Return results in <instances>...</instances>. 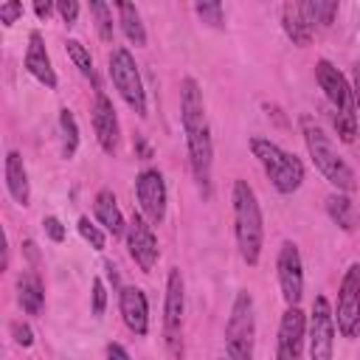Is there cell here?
<instances>
[{
    "instance_id": "cb8c5ba5",
    "label": "cell",
    "mask_w": 360,
    "mask_h": 360,
    "mask_svg": "<svg viewBox=\"0 0 360 360\" xmlns=\"http://www.w3.org/2000/svg\"><path fill=\"white\" fill-rule=\"evenodd\" d=\"M301 8H304L307 22L315 28V25H332L340 6H338V0H307V3H301Z\"/></svg>"
},
{
    "instance_id": "d6986e66",
    "label": "cell",
    "mask_w": 360,
    "mask_h": 360,
    "mask_svg": "<svg viewBox=\"0 0 360 360\" xmlns=\"http://www.w3.org/2000/svg\"><path fill=\"white\" fill-rule=\"evenodd\" d=\"M93 211H96V219L107 228V233L121 236V233L127 231L124 214H121V208H118V202H115V194H112L110 188H101V191L96 194V200H93Z\"/></svg>"
},
{
    "instance_id": "484cf974",
    "label": "cell",
    "mask_w": 360,
    "mask_h": 360,
    "mask_svg": "<svg viewBox=\"0 0 360 360\" xmlns=\"http://www.w3.org/2000/svg\"><path fill=\"white\" fill-rule=\"evenodd\" d=\"M65 45H68V56H70V62L79 68V73H82V76H87V79L96 84V93H98V82H96V70H93L90 51H87V48H84L79 39H68Z\"/></svg>"
},
{
    "instance_id": "4dcf8cb0",
    "label": "cell",
    "mask_w": 360,
    "mask_h": 360,
    "mask_svg": "<svg viewBox=\"0 0 360 360\" xmlns=\"http://www.w3.org/2000/svg\"><path fill=\"white\" fill-rule=\"evenodd\" d=\"M104 309H107V290H104L101 278H93V315L98 318V315H104Z\"/></svg>"
},
{
    "instance_id": "1f68e13d",
    "label": "cell",
    "mask_w": 360,
    "mask_h": 360,
    "mask_svg": "<svg viewBox=\"0 0 360 360\" xmlns=\"http://www.w3.org/2000/svg\"><path fill=\"white\" fill-rule=\"evenodd\" d=\"M11 335H14V340H17L20 346H25V349L34 343V332H31V326L22 323V321H14V323H11Z\"/></svg>"
},
{
    "instance_id": "ba28073f",
    "label": "cell",
    "mask_w": 360,
    "mask_h": 360,
    "mask_svg": "<svg viewBox=\"0 0 360 360\" xmlns=\"http://www.w3.org/2000/svg\"><path fill=\"white\" fill-rule=\"evenodd\" d=\"M183 309H186V290L183 276L177 267L169 270L166 278V304H163V338L172 357H183Z\"/></svg>"
},
{
    "instance_id": "30bf717a",
    "label": "cell",
    "mask_w": 360,
    "mask_h": 360,
    "mask_svg": "<svg viewBox=\"0 0 360 360\" xmlns=\"http://www.w3.org/2000/svg\"><path fill=\"white\" fill-rule=\"evenodd\" d=\"M335 354V312L326 295H315L309 318V360H332Z\"/></svg>"
},
{
    "instance_id": "52a82bcc",
    "label": "cell",
    "mask_w": 360,
    "mask_h": 360,
    "mask_svg": "<svg viewBox=\"0 0 360 360\" xmlns=\"http://www.w3.org/2000/svg\"><path fill=\"white\" fill-rule=\"evenodd\" d=\"M110 79H112L115 90L121 93V98L143 118L146 115V90H143L135 56L127 48H115L110 53Z\"/></svg>"
},
{
    "instance_id": "836d02e7",
    "label": "cell",
    "mask_w": 360,
    "mask_h": 360,
    "mask_svg": "<svg viewBox=\"0 0 360 360\" xmlns=\"http://www.w3.org/2000/svg\"><path fill=\"white\" fill-rule=\"evenodd\" d=\"M42 228H45V233H48L53 242H62V239H65V225H62L56 217H45V219H42Z\"/></svg>"
},
{
    "instance_id": "d590c367",
    "label": "cell",
    "mask_w": 360,
    "mask_h": 360,
    "mask_svg": "<svg viewBox=\"0 0 360 360\" xmlns=\"http://www.w3.org/2000/svg\"><path fill=\"white\" fill-rule=\"evenodd\" d=\"M34 11H37L39 20H48L51 11H53V3H48V0H37V3H34Z\"/></svg>"
},
{
    "instance_id": "7a4b0ae2",
    "label": "cell",
    "mask_w": 360,
    "mask_h": 360,
    "mask_svg": "<svg viewBox=\"0 0 360 360\" xmlns=\"http://www.w3.org/2000/svg\"><path fill=\"white\" fill-rule=\"evenodd\" d=\"M231 202H233V233H236L239 256L248 264H256L262 256L264 222H262V208H259L256 191L248 186V180H233Z\"/></svg>"
},
{
    "instance_id": "f35d334b",
    "label": "cell",
    "mask_w": 360,
    "mask_h": 360,
    "mask_svg": "<svg viewBox=\"0 0 360 360\" xmlns=\"http://www.w3.org/2000/svg\"><path fill=\"white\" fill-rule=\"evenodd\" d=\"M222 360H225V357H222ZM228 360H231V357H228Z\"/></svg>"
},
{
    "instance_id": "6da1fadb",
    "label": "cell",
    "mask_w": 360,
    "mask_h": 360,
    "mask_svg": "<svg viewBox=\"0 0 360 360\" xmlns=\"http://www.w3.org/2000/svg\"><path fill=\"white\" fill-rule=\"evenodd\" d=\"M180 118L188 146V163L197 180V188L202 197L211 194V163H214V143H211V127L205 115V101L197 79L186 76L180 82Z\"/></svg>"
},
{
    "instance_id": "d6a6232c",
    "label": "cell",
    "mask_w": 360,
    "mask_h": 360,
    "mask_svg": "<svg viewBox=\"0 0 360 360\" xmlns=\"http://www.w3.org/2000/svg\"><path fill=\"white\" fill-rule=\"evenodd\" d=\"M56 8H59V14H62V20H65L68 25L76 22V17H79V3H76V0H59Z\"/></svg>"
},
{
    "instance_id": "ffe728a7",
    "label": "cell",
    "mask_w": 360,
    "mask_h": 360,
    "mask_svg": "<svg viewBox=\"0 0 360 360\" xmlns=\"http://www.w3.org/2000/svg\"><path fill=\"white\" fill-rule=\"evenodd\" d=\"M17 301H20L25 315H39L42 312V307H45V287H42L37 273L25 270V273L17 276Z\"/></svg>"
},
{
    "instance_id": "ac0fdd59",
    "label": "cell",
    "mask_w": 360,
    "mask_h": 360,
    "mask_svg": "<svg viewBox=\"0 0 360 360\" xmlns=\"http://www.w3.org/2000/svg\"><path fill=\"white\" fill-rule=\"evenodd\" d=\"M6 186H8V194L14 197V202H17V205H28V200H31L28 172H25L22 155H20V152H14V149L6 155Z\"/></svg>"
},
{
    "instance_id": "4fadbf2b",
    "label": "cell",
    "mask_w": 360,
    "mask_h": 360,
    "mask_svg": "<svg viewBox=\"0 0 360 360\" xmlns=\"http://www.w3.org/2000/svg\"><path fill=\"white\" fill-rule=\"evenodd\" d=\"M127 248H129V256L138 262V267L143 273H152V267L158 264L160 250H158L155 231L143 219V214H132V219L127 225Z\"/></svg>"
},
{
    "instance_id": "5bb4252c",
    "label": "cell",
    "mask_w": 360,
    "mask_h": 360,
    "mask_svg": "<svg viewBox=\"0 0 360 360\" xmlns=\"http://www.w3.org/2000/svg\"><path fill=\"white\" fill-rule=\"evenodd\" d=\"M304 332L307 321L298 307H287L278 323V343H276V357L278 360H301L304 352Z\"/></svg>"
},
{
    "instance_id": "9a60e30c",
    "label": "cell",
    "mask_w": 360,
    "mask_h": 360,
    "mask_svg": "<svg viewBox=\"0 0 360 360\" xmlns=\"http://www.w3.org/2000/svg\"><path fill=\"white\" fill-rule=\"evenodd\" d=\"M93 129H96V141L98 146L112 155L118 149V115H115V107L112 101L98 90L96 93V104H93Z\"/></svg>"
},
{
    "instance_id": "8d00e7d4",
    "label": "cell",
    "mask_w": 360,
    "mask_h": 360,
    "mask_svg": "<svg viewBox=\"0 0 360 360\" xmlns=\"http://www.w3.org/2000/svg\"><path fill=\"white\" fill-rule=\"evenodd\" d=\"M354 107H357V112H360V62L354 65Z\"/></svg>"
},
{
    "instance_id": "e0dca14e",
    "label": "cell",
    "mask_w": 360,
    "mask_h": 360,
    "mask_svg": "<svg viewBox=\"0 0 360 360\" xmlns=\"http://www.w3.org/2000/svg\"><path fill=\"white\" fill-rule=\"evenodd\" d=\"M25 70H28L39 84H45L48 90L56 87V73H53V68H51V56H48V51H45V42H42V34H39V31H31V34H28Z\"/></svg>"
},
{
    "instance_id": "7402d4cb",
    "label": "cell",
    "mask_w": 360,
    "mask_h": 360,
    "mask_svg": "<svg viewBox=\"0 0 360 360\" xmlns=\"http://www.w3.org/2000/svg\"><path fill=\"white\" fill-rule=\"evenodd\" d=\"M115 8H118V22H121V31H124V37L135 45V48H143L146 45V31H143V22H141V14H138V8L132 6V3H115Z\"/></svg>"
},
{
    "instance_id": "f546056e",
    "label": "cell",
    "mask_w": 360,
    "mask_h": 360,
    "mask_svg": "<svg viewBox=\"0 0 360 360\" xmlns=\"http://www.w3.org/2000/svg\"><path fill=\"white\" fill-rule=\"evenodd\" d=\"M22 17V3L20 0H6L0 3V22L3 25H14Z\"/></svg>"
},
{
    "instance_id": "f1b7e54d",
    "label": "cell",
    "mask_w": 360,
    "mask_h": 360,
    "mask_svg": "<svg viewBox=\"0 0 360 360\" xmlns=\"http://www.w3.org/2000/svg\"><path fill=\"white\" fill-rule=\"evenodd\" d=\"M76 228H79L82 239H84V242H90V248H93V250H104V245H107V236L98 231V225H93L87 217H82Z\"/></svg>"
},
{
    "instance_id": "9c48e42d",
    "label": "cell",
    "mask_w": 360,
    "mask_h": 360,
    "mask_svg": "<svg viewBox=\"0 0 360 360\" xmlns=\"http://www.w3.org/2000/svg\"><path fill=\"white\" fill-rule=\"evenodd\" d=\"M335 321L343 338H354L360 332V262L349 264V270L340 278Z\"/></svg>"
},
{
    "instance_id": "2e32d148",
    "label": "cell",
    "mask_w": 360,
    "mask_h": 360,
    "mask_svg": "<svg viewBox=\"0 0 360 360\" xmlns=\"http://www.w3.org/2000/svg\"><path fill=\"white\" fill-rule=\"evenodd\" d=\"M118 307H121V318L127 323V329L138 338H143L149 332V304L141 287H121L118 292Z\"/></svg>"
},
{
    "instance_id": "8fae6325",
    "label": "cell",
    "mask_w": 360,
    "mask_h": 360,
    "mask_svg": "<svg viewBox=\"0 0 360 360\" xmlns=\"http://www.w3.org/2000/svg\"><path fill=\"white\" fill-rule=\"evenodd\" d=\"M276 270H278V284H281V295H284L287 307H298V301L304 295V262H301L295 242H290V239L281 242Z\"/></svg>"
},
{
    "instance_id": "5b68a950",
    "label": "cell",
    "mask_w": 360,
    "mask_h": 360,
    "mask_svg": "<svg viewBox=\"0 0 360 360\" xmlns=\"http://www.w3.org/2000/svg\"><path fill=\"white\" fill-rule=\"evenodd\" d=\"M250 152L262 163V169L267 172L270 183L276 186L278 194H292L304 183V163L292 152L281 149L276 141H270V138H250Z\"/></svg>"
},
{
    "instance_id": "e575fe53",
    "label": "cell",
    "mask_w": 360,
    "mask_h": 360,
    "mask_svg": "<svg viewBox=\"0 0 360 360\" xmlns=\"http://www.w3.org/2000/svg\"><path fill=\"white\" fill-rule=\"evenodd\" d=\"M107 360H132V357L121 343H110L107 346Z\"/></svg>"
},
{
    "instance_id": "44dd1931",
    "label": "cell",
    "mask_w": 360,
    "mask_h": 360,
    "mask_svg": "<svg viewBox=\"0 0 360 360\" xmlns=\"http://www.w3.org/2000/svg\"><path fill=\"white\" fill-rule=\"evenodd\" d=\"M281 25H284V34L292 39V45L307 48L312 42V25L307 22L301 3H284L281 6Z\"/></svg>"
},
{
    "instance_id": "603a6c76",
    "label": "cell",
    "mask_w": 360,
    "mask_h": 360,
    "mask_svg": "<svg viewBox=\"0 0 360 360\" xmlns=\"http://www.w3.org/2000/svg\"><path fill=\"white\" fill-rule=\"evenodd\" d=\"M326 214H329V217H332V222H335L338 228H343V231H354V225H357L354 202H352L343 191H338V194H329V197H326Z\"/></svg>"
},
{
    "instance_id": "83f0119b",
    "label": "cell",
    "mask_w": 360,
    "mask_h": 360,
    "mask_svg": "<svg viewBox=\"0 0 360 360\" xmlns=\"http://www.w3.org/2000/svg\"><path fill=\"white\" fill-rule=\"evenodd\" d=\"M194 11L202 17V22H208L214 28H222L225 25V11H222V6L217 0H202V3L194 6Z\"/></svg>"
},
{
    "instance_id": "7c38bea8",
    "label": "cell",
    "mask_w": 360,
    "mask_h": 360,
    "mask_svg": "<svg viewBox=\"0 0 360 360\" xmlns=\"http://www.w3.org/2000/svg\"><path fill=\"white\" fill-rule=\"evenodd\" d=\"M135 194H138L141 214L152 225H160L166 217V180H163V174L158 169H143L135 177Z\"/></svg>"
},
{
    "instance_id": "8992f818",
    "label": "cell",
    "mask_w": 360,
    "mask_h": 360,
    "mask_svg": "<svg viewBox=\"0 0 360 360\" xmlns=\"http://www.w3.org/2000/svg\"><path fill=\"white\" fill-rule=\"evenodd\" d=\"M253 340H256V315H253V295L248 290H239L228 315L225 326V349L231 360H250L253 357Z\"/></svg>"
},
{
    "instance_id": "3957f363",
    "label": "cell",
    "mask_w": 360,
    "mask_h": 360,
    "mask_svg": "<svg viewBox=\"0 0 360 360\" xmlns=\"http://www.w3.org/2000/svg\"><path fill=\"white\" fill-rule=\"evenodd\" d=\"M315 82L323 90L326 101L332 104V121H335V129H338L340 141L352 143L354 135H357V107H354L352 84L346 82V76L329 59L315 62Z\"/></svg>"
},
{
    "instance_id": "277c9868",
    "label": "cell",
    "mask_w": 360,
    "mask_h": 360,
    "mask_svg": "<svg viewBox=\"0 0 360 360\" xmlns=\"http://www.w3.org/2000/svg\"><path fill=\"white\" fill-rule=\"evenodd\" d=\"M301 132H304V143H307V149H309V158H312L315 169H318V172H321L338 191L352 194V191L357 188L354 169L338 155V149L332 146L329 135H326L309 115L301 118Z\"/></svg>"
},
{
    "instance_id": "4316f807",
    "label": "cell",
    "mask_w": 360,
    "mask_h": 360,
    "mask_svg": "<svg viewBox=\"0 0 360 360\" xmlns=\"http://www.w3.org/2000/svg\"><path fill=\"white\" fill-rule=\"evenodd\" d=\"M90 14H93V22H96V31L104 42H112V8L101 0H93L90 3Z\"/></svg>"
},
{
    "instance_id": "d4e9b609",
    "label": "cell",
    "mask_w": 360,
    "mask_h": 360,
    "mask_svg": "<svg viewBox=\"0 0 360 360\" xmlns=\"http://www.w3.org/2000/svg\"><path fill=\"white\" fill-rule=\"evenodd\" d=\"M59 129H62V152L65 158H73L79 149V124L68 107L59 110Z\"/></svg>"
},
{
    "instance_id": "74e56055",
    "label": "cell",
    "mask_w": 360,
    "mask_h": 360,
    "mask_svg": "<svg viewBox=\"0 0 360 360\" xmlns=\"http://www.w3.org/2000/svg\"><path fill=\"white\" fill-rule=\"evenodd\" d=\"M135 146H138V152H141L143 158H149V155H152V152H149V146L143 143V138H135Z\"/></svg>"
}]
</instances>
